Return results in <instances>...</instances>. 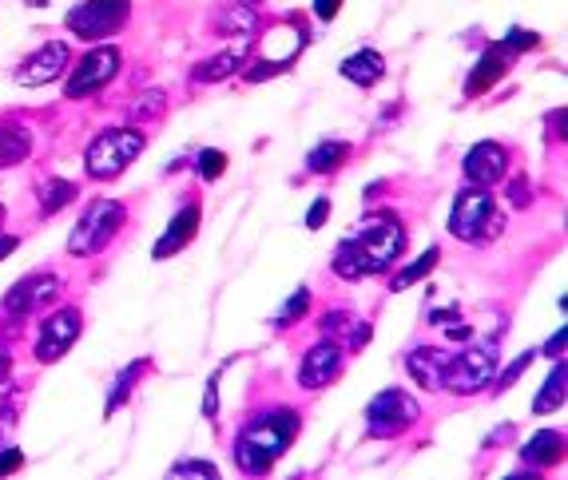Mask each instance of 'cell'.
<instances>
[{
    "label": "cell",
    "instance_id": "1",
    "mask_svg": "<svg viewBox=\"0 0 568 480\" xmlns=\"http://www.w3.org/2000/svg\"><path fill=\"white\" fill-rule=\"evenodd\" d=\"M406 251V231L394 215H369L358 226V235L342 238L334 251V274L346 283H358L369 274H382L398 263V255Z\"/></svg>",
    "mask_w": 568,
    "mask_h": 480
},
{
    "label": "cell",
    "instance_id": "2",
    "mask_svg": "<svg viewBox=\"0 0 568 480\" xmlns=\"http://www.w3.org/2000/svg\"><path fill=\"white\" fill-rule=\"evenodd\" d=\"M298 437V413L294 409H271L243 425L235 437V464L246 477H263Z\"/></svg>",
    "mask_w": 568,
    "mask_h": 480
},
{
    "label": "cell",
    "instance_id": "3",
    "mask_svg": "<svg viewBox=\"0 0 568 480\" xmlns=\"http://www.w3.org/2000/svg\"><path fill=\"white\" fill-rule=\"evenodd\" d=\"M501 226L505 218L493 207L489 187H474L469 183L465 191H457L454 211H449V235L462 238V243H485V238L501 235Z\"/></svg>",
    "mask_w": 568,
    "mask_h": 480
},
{
    "label": "cell",
    "instance_id": "4",
    "mask_svg": "<svg viewBox=\"0 0 568 480\" xmlns=\"http://www.w3.org/2000/svg\"><path fill=\"white\" fill-rule=\"evenodd\" d=\"M143 143H148V140H143V132H135V127H108V132H100L84 151L88 175H92V180H100V183L123 175V171H128V163L140 160Z\"/></svg>",
    "mask_w": 568,
    "mask_h": 480
},
{
    "label": "cell",
    "instance_id": "5",
    "mask_svg": "<svg viewBox=\"0 0 568 480\" xmlns=\"http://www.w3.org/2000/svg\"><path fill=\"white\" fill-rule=\"evenodd\" d=\"M123 226V203L115 198H95L92 207L80 215V223L72 226V235H68V255H100L115 235H120Z\"/></svg>",
    "mask_w": 568,
    "mask_h": 480
},
{
    "label": "cell",
    "instance_id": "6",
    "mask_svg": "<svg viewBox=\"0 0 568 480\" xmlns=\"http://www.w3.org/2000/svg\"><path fill=\"white\" fill-rule=\"evenodd\" d=\"M493 374H497V346L493 341H477V346L462 349V354H449L442 389H449L457 397H469L489 386Z\"/></svg>",
    "mask_w": 568,
    "mask_h": 480
},
{
    "label": "cell",
    "instance_id": "7",
    "mask_svg": "<svg viewBox=\"0 0 568 480\" xmlns=\"http://www.w3.org/2000/svg\"><path fill=\"white\" fill-rule=\"evenodd\" d=\"M417 413H422V409H417V401L406 389H386V394H378L366 406V433L382 437V441L402 437L406 429H414Z\"/></svg>",
    "mask_w": 568,
    "mask_h": 480
},
{
    "label": "cell",
    "instance_id": "8",
    "mask_svg": "<svg viewBox=\"0 0 568 480\" xmlns=\"http://www.w3.org/2000/svg\"><path fill=\"white\" fill-rule=\"evenodd\" d=\"M128 12H132V0H84L68 12V32L80 40H104L123 29Z\"/></svg>",
    "mask_w": 568,
    "mask_h": 480
},
{
    "label": "cell",
    "instance_id": "9",
    "mask_svg": "<svg viewBox=\"0 0 568 480\" xmlns=\"http://www.w3.org/2000/svg\"><path fill=\"white\" fill-rule=\"evenodd\" d=\"M115 72H120V48H92V52L72 68V75H68V88H64L68 100H84V95L108 88L115 80Z\"/></svg>",
    "mask_w": 568,
    "mask_h": 480
},
{
    "label": "cell",
    "instance_id": "10",
    "mask_svg": "<svg viewBox=\"0 0 568 480\" xmlns=\"http://www.w3.org/2000/svg\"><path fill=\"white\" fill-rule=\"evenodd\" d=\"M80 330H84V321H80V310H57L52 318H44V326H40V338H37V361H44V366H52V361H60L68 354V349L77 346Z\"/></svg>",
    "mask_w": 568,
    "mask_h": 480
},
{
    "label": "cell",
    "instance_id": "11",
    "mask_svg": "<svg viewBox=\"0 0 568 480\" xmlns=\"http://www.w3.org/2000/svg\"><path fill=\"white\" fill-rule=\"evenodd\" d=\"M57 294H60L57 274H29V278H20V283L4 294V314H12V318H29V314H37L40 306H48Z\"/></svg>",
    "mask_w": 568,
    "mask_h": 480
},
{
    "label": "cell",
    "instance_id": "12",
    "mask_svg": "<svg viewBox=\"0 0 568 480\" xmlns=\"http://www.w3.org/2000/svg\"><path fill=\"white\" fill-rule=\"evenodd\" d=\"M342 366H346V349L334 346L331 338L314 341V346L306 349L303 366H298V386H303V389H323V386H331L334 377L342 374Z\"/></svg>",
    "mask_w": 568,
    "mask_h": 480
},
{
    "label": "cell",
    "instance_id": "13",
    "mask_svg": "<svg viewBox=\"0 0 568 480\" xmlns=\"http://www.w3.org/2000/svg\"><path fill=\"white\" fill-rule=\"evenodd\" d=\"M64 68H68V44L52 40V44L37 48V52L17 68V84L20 88H44V84H52V80H60Z\"/></svg>",
    "mask_w": 568,
    "mask_h": 480
},
{
    "label": "cell",
    "instance_id": "14",
    "mask_svg": "<svg viewBox=\"0 0 568 480\" xmlns=\"http://www.w3.org/2000/svg\"><path fill=\"white\" fill-rule=\"evenodd\" d=\"M462 171L474 187H493V183L505 180V171H509V155H505L501 143H477V147L465 151Z\"/></svg>",
    "mask_w": 568,
    "mask_h": 480
},
{
    "label": "cell",
    "instance_id": "15",
    "mask_svg": "<svg viewBox=\"0 0 568 480\" xmlns=\"http://www.w3.org/2000/svg\"><path fill=\"white\" fill-rule=\"evenodd\" d=\"M513 64V52L505 44H489L485 48V57L477 60V68L469 72V80H465V95H485L497 80H501L505 72H509Z\"/></svg>",
    "mask_w": 568,
    "mask_h": 480
},
{
    "label": "cell",
    "instance_id": "16",
    "mask_svg": "<svg viewBox=\"0 0 568 480\" xmlns=\"http://www.w3.org/2000/svg\"><path fill=\"white\" fill-rule=\"evenodd\" d=\"M195 235H200V207L191 203V207H183L180 215H175V218H171V223H168V231H163V238H160V243H155L152 255H155V258H171V255H180L183 246H187Z\"/></svg>",
    "mask_w": 568,
    "mask_h": 480
},
{
    "label": "cell",
    "instance_id": "17",
    "mask_svg": "<svg viewBox=\"0 0 568 480\" xmlns=\"http://www.w3.org/2000/svg\"><path fill=\"white\" fill-rule=\"evenodd\" d=\"M446 361L449 354L437 346H417L406 358V369L422 389H442V377H446Z\"/></svg>",
    "mask_w": 568,
    "mask_h": 480
},
{
    "label": "cell",
    "instance_id": "18",
    "mask_svg": "<svg viewBox=\"0 0 568 480\" xmlns=\"http://www.w3.org/2000/svg\"><path fill=\"white\" fill-rule=\"evenodd\" d=\"M323 338H331L334 346H342V349H362L369 341V326L358 318V314L331 310L323 318Z\"/></svg>",
    "mask_w": 568,
    "mask_h": 480
},
{
    "label": "cell",
    "instance_id": "19",
    "mask_svg": "<svg viewBox=\"0 0 568 480\" xmlns=\"http://www.w3.org/2000/svg\"><path fill=\"white\" fill-rule=\"evenodd\" d=\"M246 52H251V44H246V37H243L235 48L203 60L200 68H191V80H195V84H219V80H227V75H235L239 68L246 64Z\"/></svg>",
    "mask_w": 568,
    "mask_h": 480
},
{
    "label": "cell",
    "instance_id": "20",
    "mask_svg": "<svg viewBox=\"0 0 568 480\" xmlns=\"http://www.w3.org/2000/svg\"><path fill=\"white\" fill-rule=\"evenodd\" d=\"M342 75L358 88H374L382 75H386V60H382V52H374V48H362V52L342 60Z\"/></svg>",
    "mask_w": 568,
    "mask_h": 480
},
{
    "label": "cell",
    "instance_id": "21",
    "mask_svg": "<svg viewBox=\"0 0 568 480\" xmlns=\"http://www.w3.org/2000/svg\"><path fill=\"white\" fill-rule=\"evenodd\" d=\"M565 457V437L552 433V429H540L537 437H529V445L521 449V461L525 464H537V469H549Z\"/></svg>",
    "mask_w": 568,
    "mask_h": 480
},
{
    "label": "cell",
    "instance_id": "22",
    "mask_svg": "<svg viewBox=\"0 0 568 480\" xmlns=\"http://www.w3.org/2000/svg\"><path fill=\"white\" fill-rule=\"evenodd\" d=\"M32 135L17 123H0V167H17V163L29 160Z\"/></svg>",
    "mask_w": 568,
    "mask_h": 480
},
{
    "label": "cell",
    "instance_id": "23",
    "mask_svg": "<svg viewBox=\"0 0 568 480\" xmlns=\"http://www.w3.org/2000/svg\"><path fill=\"white\" fill-rule=\"evenodd\" d=\"M346 160H351V143L326 140V143H318L311 155H306V167H311L314 175H331V171H338Z\"/></svg>",
    "mask_w": 568,
    "mask_h": 480
},
{
    "label": "cell",
    "instance_id": "24",
    "mask_svg": "<svg viewBox=\"0 0 568 480\" xmlns=\"http://www.w3.org/2000/svg\"><path fill=\"white\" fill-rule=\"evenodd\" d=\"M565 406V366H552V374H549V381L540 386V394H537V401H532V413H557V409Z\"/></svg>",
    "mask_w": 568,
    "mask_h": 480
},
{
    "label": "cell",
    "instance_id": "25",
    "mask_svg": "<svg viewBox=\"0 0 568 480\" xmlns=\"http://www.w3.org/2000/svg\"><path fill=\"white\" fill-rule=\"evenodd\" d=\"M77 198V183L72 180H48L44 191H40V211L44 215H57L60 207H68Z\"/></svg>",
    "mask_w": 568,
    "mask_h": 480
},
{
    "label": "cell",
    "instance_id": "26",
    "mask_svg": "<svg viewBox=\"0 0 568 480\" xmlns=\"http://www.w3.org/2000/svg\"><path fill=\"white\" fill-rule=\"evenodd\" d=\"M437 258H442V251H437V246H429L426 255L417 258V263H409L406 270H402L398 278H394V286H389V290H409L414 283H422V278H426V274L437 266Z\"/></svg>",
    "mask_w": 568,
    "mask_h": 480
},
{
    "label": "cell",
    "instance_id": "27",
    "mask_svg": "<svg viewBox=\"0 0 568 480\" xmlns=\"http://www.w3.org/2000/svg\"><path fill=\"white\" fill-rule=\"evenodd\" d=\"M306 310H311V290H306V286H298V290L291 294V302L278 310L275 326H294L298 318H306Z\"/></svg>",
    "mask_w": 568,
    "mask_h": 480
},
{
    "label": "cell",
    "instance_id": "28",
    "mask_svg": "<svg viewBox=\"0 0 568 480\" xmlns=\"http://www.w3.org/2000/svg\"><path fill=\"white\" fill-rule=\"evenodd\" d=\"M143 369H148V361H135L132 369H123L120 377H115V389H112V397H108V413H115V409L123 406V397L132 394V386H135V377L143 374Z\"/></svg>",
    "mask_w": 568,
    "mask_h": 480
},
{
    "label": "cell",
    "instance_id": "29",
    "mask_svg": "<svg viewBox=\"0 0 568 480\" xmlns=\"http://www.w3.org/2000/svg\"><path fill=\"white\" fill-rule=\"evenodd\" d=\"M223 171H227V155H223V151H215V147L200 151V175H203V180L215 183Z\"/></svg>",
    "mask_w": 568,
    "mask_h": 480
},
{
    "label": "cell",
    "instance_id": "30",
    "mask_svg": "<svg viewBox=\"0 0 568 480\" xmlns=\"http://www.w3.org/2000/svg\"><path fill=\"white\" fill-rule=\"evenodd\" d=\"M171 477H207V480H215L219 469L211 461H180V464H171Z\"/></svg>",
    "mask_w": 568,
    "mask_h": 480
},
{
    "label": "cell",
    "instance_id": "31",
    "mask_svg": "<svg viewBox=\"0 0 568 480\" xmlns=\"http://www.w3.org/2000/svg\"><path fill=\"white\" fill-rule=\"evenodd\" d=\"M501 44L509 48V52H529V48L540 44V37H537V32H529V29H509Z\"/></svg>",
    "mask_w": 568,
    "mask_h": 480
},
{
    "label": "cell",
    "instance_id": "32",
    "mask_svg": "<svg viewBox=\"0 0 568 480\" xmlns=\"http://www.w3.org/2000/svg\"><path fill=\"white\" fill-rule=\"evenodd\" d=\"M163 112V92H143L140 104L132 108V115H160Z\"/></svg>",
    "mask_w": 568,
    "mask_h": 480
},
{
    "label": "cell",
    "instance_id": "33",
    "mask_svg": "<svg viewBox=\"0 0 568 480\" xmlns=\"http://www.w3.org/2000/svg\"><path fill=\"white\" fill-rule=\"evenodd\" d=\"M532 358H537V354H532V349H529V354H521V358L513 361V366H509V369H505V374H501V381H497V389L513 386V381H517V377H521L525 369H529V361H532Z\"/></svg>",
    "mask_w": 568,
    "mask_h": 480
},
{
    "label": "cell",
    "instance_id": "34",
    "mask_svg": "<svg viewBox=\"0 0 568 480\" xmlns=\"http://www.w3.org/2000/svg\"><path fill=\"white\" fill-rule=\"evenodd\" d=\"M24 469V452L20 449H0V477H12V472Z\"/></svg>",
    "mask_w": 568,
    "mask_h": 480
},
{
    "label": "cell",
    "instance_id": "35",
    "mask_svg": "<svg viewBox=\"0 0 568 480\" xmlns=\"http://www.w3.org/2000/svg\"><path fill=\"white\" fill-rule=\"evenodd\" d=\"M326 218H331V198H318V203H314V207L306 211V226H311V231H318V226H323Z\"/></svg>",
    "mask_w": 568,
    "mask_h": 480
},
{
    "label": "cell",
    "instance_id": "36",
    "mask_svg": "<svg viewBox=\"0 0 568 480\" xmlns=\"http://www.w3.org/2000/svg\"><path fill=\"white\" fill-rule=\"evenodd\" d=\"M203 413H207L211 421H215V413H219V374L207 381V397H203Z\"/></svg>",
    "mask_w": 568,
    "mask_h": 480
},
{
    "label": "cell",
    "instance_id": "37",
    "mask_svg": "<svg viewBox=\"0 0 568 480\" xmlns=\"http://www.w3.org/2000/svg\"><path fill=\"white\" fill-rule=\"evenodd\" d=\"M342 9V0H314V17L318 20H334Z\"/></svg>",
    "mask_w": 568,
    "mask_h": 480
},
{
    "label": "cell",
    "instance_id": "38",
    "mask_svg": "<svg viewBox=\"0 0 568 480\" xmlns=\"http://www.w3.org/2000/svg\"><path fill=\"white\" fill-rule=\"evenodd\" d=\"M513 203H517V207H525V203H529V187H525V180L513 183Z\"/></svg>",
    "mask_w": 568,
    "mask_h": 480
},
{
    "label": "cell",
    "instance_id": "39",
    "mask_svg": "<svg viewBox=\"0 0 568 480\" xmlns=\"http://www.w3.org/2000/svg\"><path fill=\"white\" fill-rule=\"evenodd\" d=\"M560 346H565V330H557L549 338V346H545V354H549V358H560Z\"/></svg>",
    "mask_w": 568,
    "mask_h": 480
},
{
    "label": "cell",
    "instance_id": "40",
    "mask_svg": "<svg viewBox=\"0 0 568 480\" xmlns=\"http://www.w3.org/2000/svg\"><path fill=\"white\" fill-rule=\"evenodd\" d=\"M20 246V238H12V235H0V258H9L12 251Z\"/></svg>",
    "mask_w": 568,
    "mask_h": 480
},
{
    "label": "cell",
    "instance_id": "41",
    "mask_svg": "<svg viewBox=\"0 0 568 480\" xmlns=\"http://www.w3.org/2000/svg\"><path fill=\"white\" fill-rule=\"evenodd\" d=\"M9 429H12V409H0V441H4Z\"/></svg>",
    "mask_w": 568,
    "mask_h": 480
},
{
    "label": "cell",
    "instance_id": "42",
    "mask_svg": "<svg viewBox=\"0 0 568 480\" xmlns=\"http://www.w3.org/2000/svg\"><path fill=\"white\" fill-rule=\"evenodd\" d=\"M24 4H37V9H44V4H48V0H24Z\"/></svg>",
    "mask_w": 568,
    "mask_h": 480
},
{
    "label": "cell",
    "instance_id": "43",
    "mask_svg": "<svg viewBox=\"0 0 568 480\" xmlns=\"http://www.w3.org/2000/svg\"><path fill=\"white\" fill-rule=\"evenodd\" d=\"M0 226H4V207H0Z\"/></svg>",
    "mask_w": 568,
    "mask_h": 480
}]
</instances>
